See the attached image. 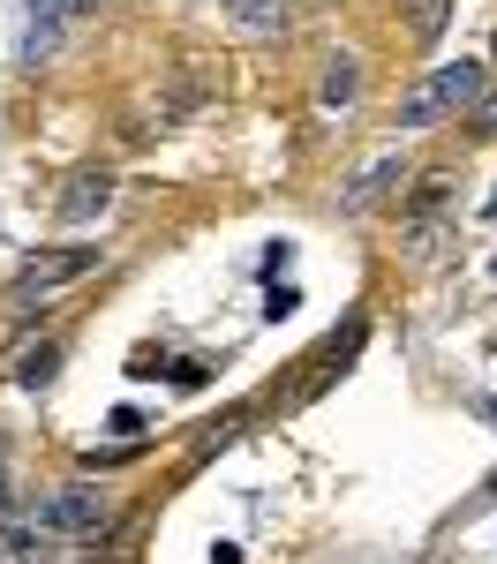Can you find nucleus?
Instances as JSON below:
<instances>
[{"label":"nucleus","instance_id":"f257e3e1","mask_svg":"<svg viewBox=\"0 0 497 564\" xmlns=\"http://www.w3.org/2000/svg\"><path fill=\"white\" fill-rule=\"evenodd\" d=\"M483 90H490L483 61H445V68H430V76L400 98V129H437V121H452V113H475Z\"/></svg>","mask_w":497,"mask_h":564},{"label":"nucleus","instance_id":"f03ea898","mask_svg":"<svg viewBox=\"0 0 497 564\" xmlns=\"http://www.w3.org/2000/svg\"><path fill=\"white\" fill-rule=\"evenodd\" d=\"M45 527H53L61 542H98L106 527H121V505H114L106 489H90V481H68V489L45 497Z\"/></svg>","mask_w":497,"mask_h":564},{"label":"nucleus","instance_id":"7ed1b4c3","mask_svg":"<svg viewBox=\"0 0 497 564\" xmlns=\"http://www.w3.org/2000/svg\"><path fill=\"white\" fill-rule=\"evenodd\" d=\"M400 188H407V159L400 151H377L369 166H355V174L339 181V212L369 218V212H385V204H400Z\"/></svg>","mask_w":497,"mask_h":564},{"label":"nucleus","instance_id":"20e7f679","mask_svg":"<svg viewBox=\"0 0 497 564\" xmlns=\"http://www.w3.org/2000/svg\"><path fill=\"white\" fill-rule=\"evenodd\" d=\"M361 339H369V324H361V316H347V324H339V332H332V339H324V347L294 369V391H287L279 406H310L316 391H324V377H332V369H347V361L361 354Z\"/></svg>","mask_w":497,"mask_h":564},{"label":"nucleus","instance_id":"39448f33","mask_svg":"<svg viewBox=\"0 0 497 564\" xmlns=\"http://www.w3.org/2000/svg\"><path fill=\"white\" fill-rule=\"evenodd\" d=\"M90 271H98V249H90V241H76V249H45L31 271H15V302H45V294L76 286V279H90Z\"/></svg>","mask_w":497,"mask_h":564},{"label":"nucleus","instance_id":"423d86ee","mask_svg":"<svg viewBox=\"0 0 497 564\" xmlns=\"http://www.w3.org/2000/svg\"><path fill=\"white\" fill-rule=\"evenodd\" d=\"M204 98H212V84H204L196 68H188V76H166V84H159L151 98H143V113H136V135H151V129L166 135L174 121H188V113H196Z\"/></svg>","mask_w":497,"mask_h":564},{"label":"nucleus","instance_id":"0eeeda50","mask_svg":"<svg viewBox=\"0 0 497 564\" xmlns=\"http://www.w3.org/2000/svg\"><path fill=\"white\" fill-rule=\"evenodd\" d=\"M106 204H114V174L106 166H76L61 181V196H53V218L61 226H90V218H106Z\"/></svg>","mask_w":497,"mask_h":564},{"label":"nucleus","instance_id":"6e6552de","mask_svg":"<svg viewBox=\"0 0 497 564\" xmlns=\"http://www.w3.org/2000/svg\"><path fill=\"white\" fill-rule=\"evenodd\" d=\"M452 196H460V174H452V166H430V174H414L400 188V218L407 226H445Z\"/></svg>","mask_w":497,"mask_h":564},{"label":"nucleus","instance_id":"1a4fd4ad","mask_svg":"<svg viewBox=\"0 0 497 564\" xmlns=\"http://www.w3.org/2000/svg\"><path fill=\"white\" fill-rule=\"evenodd\" d=\"M355 98H361V61L355 53H332L324 76H316V106H324V113H347Z\"/></svg>","mask_w":497,"mask_h":564},{"label":"nucleus","instance_id":"9d476101","mask_svg":"<svg viewBox=\"0 0 497 564\" xmlns=\"http://www.w3.org/2000/svg\"><path fill=\"white\" fill-rule=\"evenodd\" d=\"M53 369H61V347H39V354H23V361H15V384H23V391H39L45 377H53Z\"/></svg>","mask_w":497,"mask_h":564},{"label":"nucleus","instance_id":"9b49d317","mask_svg":"<svg viewBox=\"0 0 497 564\" xmlns=\"http://www.w3.org/2000/svg\"><path fill=\"white\" fill-rule=\"evenodd\" d=\"M445 15H452V0H422V8H414V39L437 45L445 39Z\"/></svg>","mask_w":497,"mask_h":564},{"label":"nucleus","instance_id":"f8f14e48","mask_svg":"<svg viewBox=\"0 0 497 564\" xmlns=\"http://www.w3.org/2000/svg\"><path fill=\"white\" fill-rule=\"evenodd\" d=\"M475 143H497V90L475 98Z\"/></svg>","mask_w":497,"mask_h":564},{"label":"nucleus","instance_id":"ddd939ff","mask_svg":"<svg viewBox=\"0 0 497 564\" xmlns=\"http://www.w3.org/2000/svg\"><path fill=\"white\" fill-rule=\"evenodd\" d=\"M15 505V481H8V459H0V512Z\"/></svg>","mask_w":497,"mask_h":564},{"label":"nucleus","instance_id":"4468645a","mask_svg":"<svg viewBox=\"0 0 497 564\" xmlns=\"http://www.w3.org/2000/svg\"><path fill=\"white\" fill-rule=\"evenodd\" d=\"M61 8H90V0H61Z\"/></svg>","mask_w":497,"mask_h":564},{"label":"nucleus","instance_id":"2eb2a0df","mask_svg":"<svg viewBox=\"0 0 497 564\" xmlns=\"http://www.w3.org/2000/svg\"><path fill=\"white\" fill-rule=\"evenodd\" d=\"M490 271H497V257H490Z\"/></svg>","mask_w":497,"mask_h":564}]
</instances>
